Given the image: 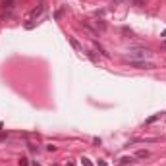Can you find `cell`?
I'll return each mask as SVG.
<instances>
[{
  "label": "cell",
  "instance_id": "cell-1",
  "mask_svg": "<svg viewBox=\"0 0 166 166\" xmlns=\"http://www.w3.org/2000/svg\"><path fill=\"white\" fill-rule=\"evenodd\" d=\"M151 56H153V52L149 46H131V48H128L126 60H147Z\"/></svg>",
  "mask_w": 166,
  "mask_h": 166
},
{
  "label": "cell",
  "instance_id": "cell-2",
  "mask_svg": "<svg viewBox=\"0 0 166 166\" xmlns=\"http://www.w3.org/2000/svg\"><path fill=\"white\" fill-rule=\"evenodd\" d=\"M124 64H129L131 68H139V70H151V68H155V66H153L151 62H147V60H126V58H124Z\"/></svg>",
  "mask_w": 166,
  "mask_h": 166
},
{
  "label": "cell",
  "instance_id": "cell-3",
  "mask_svg": "<svg viewBox=\"0 0 166 166\" xmlns=\"http://www.w3.org/2000/svg\"><path fill=\"white\" fill-rule=\"evenodd\" d=\"M149 155H151V153H149L147 149H141V151H137V153H135V157H137V158H147Z\"/></svg>",
  "mask_w": 166,
  "mask_h": 166
},
{
  "label": "cell",
  "instance_id": "cell-4",
  "mask_svg": "<svg viewBox=\"0 0 166 166\" xmlns=\"http://www.w3.org/2000/svg\"><path fill=\"white\" fill-rule=\"evenodd\" d=\"M70 45L74 46L75 50H79V52H83V48H81V45H79V43H77V41H75V39H74V37H70Z\"/></svg>",
  "mask_w": 166,
  "mask_h": 166
},
{
  "label": "cell",
  "instance_id": "cell-5",
  "mask_svg": "<svg viewBox=\"0 0 166 166\" xmlns=\"http://www.w3.org/2000/svg\"><path fill=\"white\" fill-rule=\"evenodd\" d=\"M43 12H45V8H43V6H39V8H35V10L31 12V18H37V16H41Z\"/></svg>",
  "mask_w": 166,
  "mask_h": 166
},
{
  "label": "cell",
  "instance_id": "cell-6",
  "mask_svg": "<svg viewBox=\"0 0 166 166\" xmlns=\"http://www.w3.org/2000/svg\"><path fill=\"white\" fill-rule=\"evenodd\" d=\"M160 116H162V114H155V116H151V118H147V122H145V124H153V122L160 120Z\"/></svg>",
  "mask_w": 166,
  "mask_h": 166
},
{
  "label": "cell",
  "instance_id": "cell-7",
  "mask_svg": "<svg viewBox=\"0 0 166 166\" xmlns=\"http://www.w3.org/2000/svg\"><path fill=\"white\" fill-rule=\"evenodd\" d=\"M135 158L133 157H124V158H120V164H129V162H133Z\"/></svg>",
  "mask_w": 166,
  "mask_h": 166
},
{
  "label": "cell",
  "instance_id": "cell-8",
  "mask_svg": "<svg viewBox=\"0 0 166 166\" xmlns=\"http://www.w3.org/2000/svg\"><path fill=\"white\" fill-rule=\"evenodd\" d=\"M29 164H31V162H29L25 157H21V158H19V166H29Z\"/></svg>",
  "mask_w": 166,
  "mask_h": 166
},
{
  "label": "cell",
  "instance_id": "cell-9",
  "mask_svg": "<svg viewBox=\"0 0 166 166\" xmlns=\"http://www.w3.org/2000/svg\"><path fill=\"white\" fill-rule=\"evenodd\" d=\"M97 50H99V52H101V54H102V56H106V58H108V56H110V54H108V52H106V50H104V48H102V46H101V45H97Z\"/></svg>",
  "mask_w": 166,
  "mask_h": 166
},
{
  "label": "cell",
  "instance_id": "cell-10",
  "mask_svg": "<svg viewBox=\"0 0 166 166\" xmlns=\"http://www.w3.org/2000/svg\"><path fill=\"white\" fill-rule=\"evenodd\" d=\"M81 164H83V166H93V162L89 160L87 157H83V158H81Z\"/></svg>",
  "mask_w": 166,
  "mask_h": 166
},
{
  "label": "cell",
  "instance_id": "cell-11",
  "mask_svg": "<svg viewBox=\"0 0 166 166\" xmlns=\"http://www.w3.org/2000/svg\"><path fill=\"white\" fill-rule=\"evenodd\" d=\"M87 56H89V58H91V60H93V62H97V58H95V54H93V52H91V50H89V52H87Z\"/></svg>",
  "mask_w": 166,
  "mask_h": 166
},
{
  "label": "cell",
  "instance_id": "cell-12",
  "mask_svg": "<svg viewBox=\"0 0 166 166\" xmlns=\"http://www.w3.org/2000/svg\"><path fill=\"white\" fill-rule=\"evenodd\" d=\"M31 166H41V164H39V162H31Z\"/></svg>",
  "mask_w": 166,
  "mask_h": 166
},
{
  "label": "cell",
  "instance_id": "cell-13",
  "mask_svg": "<svg viewBox=\"0 0 166 166\" xmlns=\"http://www.w3.org/2000/svg\"><path fill=\"white\" fill-rule=\"evenodd\" d=\"M133 2H135V4H141V0H133Z\"/></svg>",
  "mask_w": 166,
  "mask_h": 166
},
{
  "label": "cell",
  "instance_id": "cell-14",
  "mask_svg": "<svg viewBox=\"0 0 166 166\" xmlns=\"http://www.w3.org/2000/svg\"><path fill=\"white\" fill-rule=\"evenodd\" d=\"M66 166H74V162H68V164H66Z\"/></svg>",
  "mask_w": 166,
  "mask_h": 166
},
{
  "label": "cell",
  "instance_id": "cell-15",
  "mask_svg": "<svg viewBox=\"0 0 166 166\" xmlns=\"http://www.w3.org/2000/svg\"><path fill=\"white\" fill-rule=\"evenodd\" d=\"M162 46H164V48H166V41H162Z\"/></svg>",
  "mask_w": 166,
  "mask_h": 166
}]
</instances>
